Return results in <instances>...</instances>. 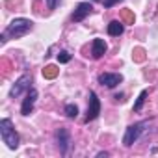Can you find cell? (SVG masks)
<instances>
[{"mask_svg": "<svg viewBox=\"0 0 158 158\" xmlns=\"http://www.w3.org/2000/svg\"><path fill=\"white\" fill-rule=\"evenodd\" d=\"M32 28H34V23H32L30 19H23V17L13 19V21L8 24V28L2 32V35H0V41L6 43L8 39H17V37H23V35H26Z\"/></svg>", "mask_w": 158, "mask_h": 158, "instance_id": "obj_1", "label": "cell"}, {"mask_svg": "<svg viewBox=\"0 0 158 158\" xmlns=\"http://www.w3.org/2000/svg\"><path fill=\"white\" fill-rule=\"evenodd\" d=\"M0 136H2V141L11 151H15L19 147V134H17V130H15V127H13V123L10 119L0 121Z\"/></svg>", "mask_w": 158, "mask_h": 158, "instance_id": "obj_2", "label": "cell"}, {"mask_svg": "<svg viewBox=\"0 0 158 158\" xmlns=\"http://www.w3.org/2000/svg\"><path fill=\"white\" fill-rule=\"evenodd\" d=\"M145 127H149V121H139V123H134V125H130V127L127 128V132H125L123 145H125V147H130V145H134V143L139 139V136L145 132Z\"/></svg>", "mask_w": 158, "mask_h": 158, "instance_id": "obj_3", "label": "cell"}, {"mask_svg": "<svg viewBox=\"0 0 158 158\" xmlns=\"http://www.w3.org/2000/svg\"><path fill=\"white\" fill-rule=\"evenodd\" d=\"M99 114H101V101H99L95 91H89V104H88V112H86V123L97 119Z\"/></svg>", "mask_w": 158, "mask_h": 158, "instance_id": "obj_4", "label": "cell"}, {"mask_svg": "<svg viewBox=\"0 0 158 158\" xmlns=\"http://www.w3.org/2000/svg\"><path fill=\"white\" fill-rule=\"evenodd\" d=\"M30 84H32V76H30V74H23L19 80L13 84V88L10 89V99H15V97H19L24 89H30Z\"/></svg>", "mask_w": 158, "mask_h": 158, "instance_id": "obj_5", "label": "cell"}, {"mask_svg": "<svg viewBox=\"0 0 158 158\" xmlns=\"http://www.w3.org/2000/svg\"><path fill=\"white\" fill-rule=\"evenodd\" d=\"M123 82V74L119 73H101L99 74V84L101 86H106V88H115L117 84Z\"/></svg>", "mask_w": 158, "mask_h": 158, "instance_id": "obj_6", "label": "cell"}, {"mask_svg": "<svg viewBox=\"0 0 158 158\" xmlns=\"http://www.w3.org/2000/svg\"><path fill=\"white\" fill-rule=\"evenodd\" d=\"M35 101H37V89L35 88H30L26 91V97L23 101V106H21V114L23 115H30L34 106H35Z\"/></svg>", "mask_w": 158, "mask_h": 158, "instance_id": "obj_7", "label": "cell"}, {"mask_svg": "<svg viewBox=\"0 0 158 158\" xmlns=\"http://www.w3.org/2000/svg\"><path fill=\"white\" fill-rule=\"evenodd\" d=\"M56 141H58V147H60V152L65 156L69 152V147H71V134L67 128H58L56 130Z\"/></svg>", "mask_w": 158, "mask_h": 158, "instance_id": "obj_8", "label": "cell"}, {"mask_svg": "<svg viewBox=\"0 0 158 158\" xmlns=\"http://www.w3.org/2000/svg\"><path fill=\"white\" fill-rule=\"evenodd\" d=\"M91 11H93V6H91L89 2H80V4L76 6V10H74V13H73L71 19H73L74 23H80V21H84Z\"/></svg>", "mask_w": 158, "mask_h": 158, "instance_id": "obj_9", "label": "cell"}, {"mask_svg": "<svg viewBox=\"0 0 158 158\" xmlns=\"http://www.w3.org/2000/svg\"><path fill=\"white\" fill-rule=\"evenodd\" d=\"M106 41L104 39H101V37H97V39H93V43H91V56L95 58V60H99V58H102L104 54H106Z\"/></svg>", "mask_w": 158, "mask_h": 158, "instance_id": "obj_10", "label": "cell"}, {"mask_svg": "<svg viewBox=\"0 0 158 158\" xmlns=\"http://www.w3.org/2000/svg\"><path fill=\"white\" fill-rule=\"evenodd\" d=\"M123 32H125V26H123L121 21H112V23L108 24V34H110L112 37H117V35H121Z\"/></svg>", "mask_w": 158, "mask_h": 158, "instance_id": "obj_11", "label": "cell"}, {"mask_svg": "<svg viewBox=\"0 0 158 158\" xmlns=\"http://www.w3.org/2000/svg\"><path fill=\"white\" fill-rule=\"evenodd\" d=\"M145 99H147V89H143L139 95H138V99H136V102H134V112H139L141 110V106H143V102H145Z\"/></svg>", "mask_w": 158, "mask_h": 158, "instance_id": "obj_12", "label": "cell"}, {"mask_svg": "<svg viewBox=\"0 0 158 158\" xmlns=\"http://www.w3.org/2000/svg\"><path fill=\"white\" fill-rule=\"evenodd\" d=\"M65 115L71 117V119L76 117V115H78V106H76V104H67V106H65Z\"/></svg>", "mask_w": 158, "mask_h": 158, "instance_id": "obj_13", "label": "cell"}, {"mask_svg": "<svg viewBox=\"0 0 158 158\" xmlns=\"http://www.w3.org/2000/svg\"><path fill=\"white\" fill-rule=\"evenodd\" d=\"M58 61H60V63H69V61H71V54H69L67 50H61V52L58 54Z\"/></svg>", "mask_w": 158, "mask_h": 158, "instance_id": "obj_14", "label": "cell"}, {"mask_svg": "<svg viewBox=\"0 0 158 158\" xmlns=\"http://www.w3.org/2000/svg\"><path fill=\"white\" fill-rule=\"evenodd\" d=\"M43 74H45V76H48V78L56 76V67H54V65H48V67H45V69H43Z\"/></svg>", "mask_w": 158, "mask_h": 158, "instance_id": "obj_15", "label": "cell"}, {"mask_svg": "<svg viewBox=\"0 0 158 158\" xmlns=\"http://www.w3.org/2000/svg\"><path fill=\"white\" fill-rule=\"evenodd\" d=\"M61 2L63 0H47V6H48V10H56Z\"/></svg>", "mask_w": 158, "mask_h": 158, "instance_id": "obj_16", "label": "cell"}, {"mask_svg": "<svg viewBox=\"0 0 158 158\" xmlns=\"http://www.w3.org/2000/svg\"><path fill=\"white\" fill-rule=\"evenodd\" d=\"M119 2H121V0H104V8H112V6H115Z\"/></svg>", "mask_w": 158, "mask_h": 158, "instance_id": "obj_17", "label": "cell"}, {"mask_svg": "<svg viewBox=\"0 0 158 158\" xmlns=\"http://www.w3.org/2000/svg\"><path fill=\"white\" fill-rule=\"evenodd\" d=\"M97 156H99V158H106V156H108V152H99Z\"/></svg>", "mask_w": 158, "mask_h": 158, "instance_id": "obj_18", "label": "cell"}]
</instances>
